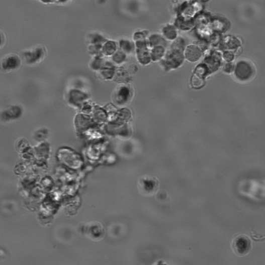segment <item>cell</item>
I'll return each mask as SVG.
<instances>
[{
	"label": "cell",
	"instance_id": "obj_8",
	"mask_svg": "<svg viewBox=\"0 0 265 265\" xmlns=\"http://www.w3.org/2000/svg\"><path fill=\"white\" fill-rule=\"evenodd\" d=\"M7 43V37L5 32L0 29V49H2Z\"/></svg>",
	"mask_w": 265,
	"mask_h": 265
},
{
	"label": "cell",
	"instance_id": "obj_9",
	"mask_svg": "<svg viewBox=\"0 0 265 265\" xmlns=\"http://www.w3.org/2000/svg\"><path fill=\"white\" fill-rule=\"evenodd\" d=\"M163 51L162 48L158 47L154 48L152 52L153 58L155 59H158L159 58H160V57L162 56V55L159 54L158 53H163Z\"/></svg>",
	"mask_w": 265,
	"mask_h": 265
},
{
	"label": "cell",
	"instance_id": "obj_1",
	"mask_svg": "<svg viewBox=\"0 0 265 265\" xmlns=\"http://www.w3.org/2000/svg\"><path fill=\"white\" fill-rule=\"evenodd\" d=\"M47 51L41 44L25 49L21 53L22 62L27 66H34L40 63L45 58Z\"/></svg>",
	"mask_w": 265,
	"mask_h": 265
},
{
	"label": "cell",
	"instance_id": "obj_5",
	"mask_svg": "<svg viewBox=\"0 0 265 265\" xmlns=\"http://www.w3.org/2000/svg\"><path fill=\"white\" fill-rule=\"evenodd\" d=\"M130 95V90L128 88L123 87L120 88L117 93H115L114 97L116 102L122 104L128 101Z\"/></svg>",
	"mask_w": 265,
	"mask_h": 265
},
{
	"label": "cell",
	"instance_id": "obj_3",
	"mask_svg": "<svg viewBox=\"0 0 265 265\" xmlns=\"http://www.w3.org/2000/svg\"><path fill=\"white\" fill-rule=\"evenodd\" d=\"M255 73L253 66L247 61L239 62L236 66L235 75L237 79L245 81L250 80Z\"/></svg>",
	"mask_w": 265,
	"mask_h": 265
},
{
	"label": "cell",
	"instance_id": "obj_4",
	"mask_svg": "<svg viewBox=\"0 0 265 265\" xmlns=\"http://www.w3.org/2000/svg\"><path fill=\"white\" fill-rule=\"evenodd\" d=\"M202 53L200 48L195 46L188 47L186 51V58L190 62H196L201 57Z\"/></svg>",
	"mask_w": 265,
	"mask_h": 265
},
{
	"label": "cell",
	"instance_id": "obj_6",
	"mask_svg": "<svg viewBox=\"0 0 265 265\" xmlns=\"http://www.w3.org/2000/svg\"><path fill=\"white\" fill-rule=\"evenodd\" d=\"M236 248L239 252L244 253L249 248V242L245 238H240L236 241Z\"/></svg>",
	"mask_w": 265,
	"mask_h": 265
},
{
	"label": "cell",
	"instance_id": "obj_2",
	"mask_svg": "<svg viewBox=\"0 0 265 265\" xmlns=\"http://www.w3.org/2000/svg\"><path fill=\"white\" fill-rule=\"evenodd\" d=\"M23 63L20 55L15 53H9L0 59V71L5 73H10L19 69Z\"/></svg>",
	"mask_w": 265,
	"mask_h": 265
},
{
	"label": "cell",
	"instance_id": "obj_7",
	"mask_svg": "<svg viewBox=\"0 0 265 265\" xmlns=\"http://www.w3.org/2000/svg\"><path fill=\"white\" fill-rule=\"evenodd\" d=\"M164 33L169 40H173L176 36L175 31L172 26H168L165 28Z\"/></svg>",
	"mask_w": 265,
	"mask_h": 265
},
{
	"label": "cell",
	"instance_id": "obj_10",
	"mask_svg": "<svg viewBox=\"0 0 265 265\" xmlns=\"http://www.w3.org/2000/svg\"><path fill=\"white\" fill-rule=\"evenodd\" d=\"M233 66L231 64H227L225 66L224 70L228 73H230L232 70H233Z\"/></svg>",
	"mask_w": 265,
	"mask_h": 265
},
{
	"label": "cell",
	"instance_id": "obj_11",
	"mask_svg": "<svg viewBox=\"0 0 265 265\" xmlns=\"http://www.w3.org/2000/svg\"><path fill=\"white\" fill-rule=\"evenodd\" d=\"M224 57L225 59L227 60L228 61H230L233 58V55L230 54V53H226Z\"/></svg>",
	"mask_w": 265,
	"mask_h": 265
}]
</instances>
